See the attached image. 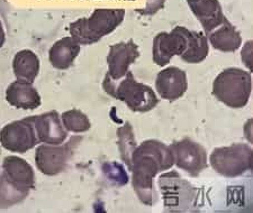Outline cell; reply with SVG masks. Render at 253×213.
I'll use <instances>...</instances> for the list:
<instances>
[{"label": "cell", "instance_id": "obj_2", "mask_svg": "<svg viewBox=\"0 0 253 213\" xmlns=\"http://www.w3.org/2000/svg\"><path fill=\"white\" fill-rule=\"evenodd\" d=\"M103 87L109 96L123 101L134 112H149L159 104V99L153 89L137 82L130 71L116 81L106 75Z\"/></svg>", "mask_w": 253, "mask_h": 213}, {"label": "cell", "instance_id": "obj_25", "mask_svg": "<svg viewBox=\"0 0 253 213\" xmlns=\"http://www.w3.org/2000/svg\"><path fill=\"white\" fill-rule=\"evenodd\" d=\"M5 40H6V33H5V30H3L1 22H0V48L3 46Z\"/></svg>", "mask_w": 253, "mask_h": 213}, {"label": "cell", "instance_id": "obj_5", "mask_svg": "<svg viewBox=\"0 0 253 213\" xmlns=\"http://www.w3.org/2000/svg\"><path fill=\"white\" fill-rule=\"evenodd\" d=\"M253 151L249 145L233 144L213 150L210 162L213 169L227 178H236L252 169Z\"/></svg>", "mask_w": 253, "mask_h": 213}, {"label": "cell", "instance_id": "obj_8", "mask_svg": "<svg viewBox=\"0 0 253 213\" xmlns=\"http://www.w3.org/2000/svg\"><path fill=\"white\" fill-rule=\"evenodd\" d=\"M188 47V28L174 27L170 33L161 32L154 37L152 57L159 67L170 63L173 56H181Z\"/></svg>", "mask_w": 253, "mask_h": 213}, {"label": "cell", "instance_id": "obj_13", "mask_svg": "<svg viewBox=\"0 0 253 213\" xmlns=\"http://www.w3.org/2000/svg\"><path fill=\"white\" fill-rule=\"evenodd\" d=\"M156 89L162 99L169 101L180 99L188 89L186 72L177 67L162 70L157 76Z\"/></svg>", "mask_w": 253, "mask_h": 213}, {"label": "cell", "instance_id": "obj_19", "mask_svg": "<svg viewBox=\"0 0 253 213\" xmlns=\"http://www.w3.org/2000/svg\"><path fill=\"white\" fill-rule=\"evenodd\" d=\"M13 69L17 80L33 83L40 72L39 56L31 50L19 51L14 57Z\"/></svg>", "mask_w": 253, "mask_h": 213}, {"label": "cell", "instance_id": "obj_21", "mask_svg": "<svg viewBox=\"0 0 253 213\" xmlns=\"http://www.w3.org/2000/svg\"><path fill=\"white\" fill-rule=\"evenodd\" d=\"M30 192L24 191L0 175V209H6L22 202Z\"/></svg>", "mask_w": 253, "mask_h": 213}, {"label": "cell", "instance_id": "obj_6", "mask_svg": "<svg viewBox=\"0 0 253 213\" xmlns=\"http://www.w3.org/2000/svg\"><path fill=\"white\" fill-rule=\"evenodd\" d=\"M159 185L165 201L166 211L186 212L195 206L197 192L188 182L182 179L177 172L161 175Z\"/></svg>", "mask_w": 253, "mask_h": 213}, {"label": "cell", "instance_id": "obj_11", "mask_svg": "<svg viewBox=\"0 0 253 213\" xmlns=\"http://www.w3.org/2000/svg\"><path fill=\"white\" fill-rule=\"evenodd\" d=\"M138 56L140 51L133 39H129L127 43L122 42L112 45L107 56V76L114 81L122 79L129 71L130 65L135 63Z\"/></svg>", "mask_w": 253, "mask_h": 213}, {"label": "cell", "instance_id": "obj_22", "mask_svg": "<svg viewBox=\"0 0 253 213\" xmlns=\"http://www.w3.org/2000/svg\"><path fill=\"white\" fill-rule=\"evenodd\" d=\"M61 120L64 128L72 133H85L91 128V122L87 114L77 109L64 112L61 116Z\"/></svg>", "mask_w": 253, "mask_h": 213}, {"label": "cell", "instance_id": "obj_23", "mask_svg": "<svg viewBox=\"0 0 253 213\" xmlns=\"http://www.w3.org/2000/svg\"><path fill=\"white\" fill-rule=\"evenodd\" d=\"M118 134V142H120V150L122 155V159L127 164L130 169V163H132V155L136 148V141L134 138L133 128L129 124H126L117 130Z\"/></svg>", "mask_w": 253, "mask_h": 213}, {"label": "cell", "instance_id": "obj_15", "mask_svg": "<svg viewBox=\"0 0 253 213\" xmlns=\"http://www.w3.org/2000/svg\"><path fill=\"white\" fill-rule=\"evenodd\" d=\"M187 3L206 34L222 25L226 19L218 0H187Z\"/></svg>", "mask_w": 253, "mask_h": 213}, {"label": "cell", "instance_id": "obj_18", "mask_svg": "<svg viewBox=\"0 0 253 213\" xmlns=\"http://www.w3.org/2000/svg\"><path fill=\"white\" fill-rule=\"evenodd\" d=\"M80 53V44L72 37H64L51 47L48 57L52 67L59 70H67L71 67Z\"/></svg>", "mask_w": 253, "mask_h": 213}, {"label": "cell", "instance_id": "obj_9", "mask_svg": "<svg viewBox=\"0 0 253 213\" xmlns=\"http://www.w3.org/2000/svg\"><path fill=\"white\" fill-rule=\"evenodd\" d=\"M0 142L11 153H26L39 144L32 118L17 120L6 125L0 132Z\"/></svg>", "mask_w": 253, "mask_h": 213}, {"label": "cell", "instance_id": "obj_16", "mask_svg": "<svg viewBox=\"0 0 253 213\" xmlns=\"http://www.w3.org/2000/svg\"><path fill=\"white\" fill-rule=\"evenodd\" d=\"M8 104L17 109L34 110L41 106V96L33 84L17 80L9 84L6 91Z\"/></svg>", "mask_w": 253, "mask_h": 213}, {"label": "cell", "instance_id": "obj_3", "mask_svg": "<svg viewBox=\"0 0 253 213\" xmlns=\"http://www.w3.org/2000/svg\"><path fill=\"white\" fill-rule=\"evenodd\" d=\"M124 17V9H96L90 17L79 18L71 23L69 31L77 43L92 45L115 31Z\"/></svg>", "mask_w": 253, "mask_h": 213}, {"label": "cell", "instance_id": "obj_7", "mask_svg": "<svg viewBox=\"0 0 253 213\" xmlns=\"http://www.w3.org/2000/svg\"><path fill=\"white\" fill-rule=\"evenodd\" d=\"M81 142L78 136L72 137L67 144L41 145L35 153V163L38 170L45 175H56L63 172L69 161Z\"/></svg>", "mask_w": 253, "mask_h": 213}, {"label": "cell", "instance_id": "obj_14", "mask_svg": "<svg viewBox=\"0 0 253 213\" xmlns=\"http://www.w3.org/2000/svg\"><path fill=\"white\" fill-rule=\"evenodd\" d=\"M16 186L30 192L35 186V174L25 159L17 156H8L3 159L2 173Z\"/></svg>", "mask_w": 253, "mask_h": 213}, {"label": "cell", "instance_id": "obj_24", "mask_svg": "<svg viewBox=\"0 0 253 213\" xmlns=\"http://www.w3.org/2000/svg\"><path fill=\"white\" fill-rule=\"evenodd\" d=\"M163 3H165V0H149L148 6H146L144 11H143V14L152 15L157 13L161 7H163Z\"/></svg>", "mask_w": 253, "mask_h": 213}, {"label": "cell", "instance_id": "obj_1", "mask_svg": "<svg viewBox=\"0 0 253 213\" xmlns=\"http://www.w3.org/2000/svg\"><path fill=\"white\" fill-rule=\"evenodd\" d=\"M173 164L170 147L157 139H148L134 150L129 169L133 171L134 191L146 206H152L156 202L154 176L171 169Z\"/></svg>", "mask_w": 253, "mask_h": 213}, {"label": "cell", "instance_id": "obj_12", "mask_svg": "<svg viewBox=\"0 0 253 213\" xmlns=\"http://www.w3.org/2000/svg\"><path fill=\"white\" fill-rule=\"evenodd\" d=\"M39 142L47 145H60L67 139L68 133L58 111H50L40 116H32Z\"/></svg>", "mask_w": 253, "mask_h": 213}, {"label": "cell", "instance_id": "obj_20", "mask_svg": "<svg viewBox=\"0 0 253 213\" xmlns=\"http://www.w3.org/2000/svg\"><path fill=\"white\" fill-rule=\"evenodd\" d=\"M208 51L210 46L205 33L188 30V47L181 55V59L187 63H201L207 57Z\"/></svg>", "mask_w": 253, "mask_h": 213}, {"label": "cell", "instance_id": "obj_10", "mask_svg": "<svg viewBox=\"0 0 253 213\" xmlns=\"http://www.w3.org/2000/svg\"><path fill=\"white\" fill-rule=\"evenodd\" d=\"M174 164L191 176H197L207 167L205 148L190 138H183L171 145Z\"/></svg>", "mask_w": 253, "mask_h": 213}, {"label": "cell", "instance_id": "obj_4", "mask_svg": "<svg viewBox=\"0 0 253 213\" xmlns=\"http://www.w3.org/2000/svg\"><path fill=\"white\" fill-rule=\"evenodd\" d=\"M252 77L250 72L239 68H228L216 77L213 93L223 104L233 109L246 106L251 96Z\"/></svg>", "mask_w": 253, "mask_h": 213}, {"label": "cell", "instance_id": "obj_17", "mask_svg": "<svg viewBox=\"0 0 253 213\" xmlns=\"http://www.w3.org/2000/svg\"><path fill=\"white\" fill-rule=\"evenodd\" d=\"M207 37L214 48L226 53L235 52L242 44L240 32L228 22L227 18L222 25L208 33Z\"/></svg>", "mask_w": 253, "mask_h": 213}]
</instances>
